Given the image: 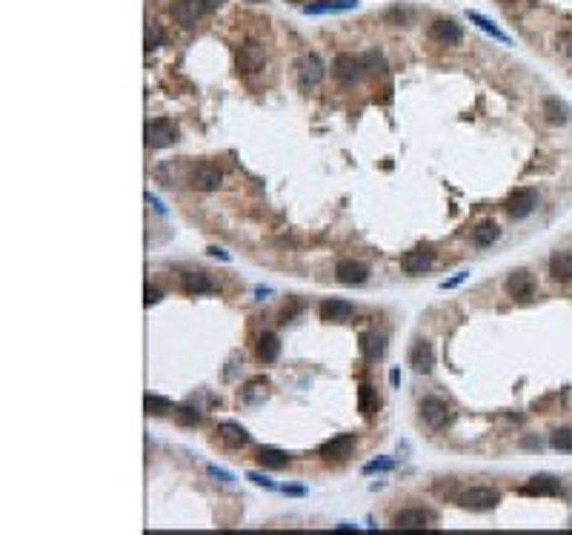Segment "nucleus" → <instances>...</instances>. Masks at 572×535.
Returning <instances> with one entry per match:
<instances>
[{
  "mask_svg": "<svg viewBox=\"0 0 572 535\" xmlns=\"http://www.w3.org/2000/svg\"><path fill=\"white\" fill-rule=\"evenodd\" d=\"M429 37L441 46H458L464 41V29L455 21H449V17H438V21L429 23Z\"/></svg>",
  "mask_w": 572,
  "mask_h": 535,
  "instance_id": "f8f14e48",
  "label": "nucleus"
},
{
  "mask_svg": "<svg viewBox=\"0 0 572 535\" xmlns=\"http://www.w3.org/2000/svg\"><path fill=\"white\" fill-rule=\"evenodd\" d=\"M358 350H360V355H364L367 361H378L380 355H384V350H387V338L378 335V332H364V335H360Z\"/></svg>",
  "mask_w": 572,
  "mask_h": 535,
  "instance_id": "5701e85b",
  "label": "nucleus"
},
{
  "mask_svg": "<svg viewBox=\"0 0 572 535\" xmlns=\"http://www.w3.org/2000/svg\"><path fill=\"white\" fill-rule=\"evenodd\" d=\"M163 298V292L158 290V286H152V283H146V298H143V303L146 307H155V303Z\"/></svg>",
  "mask_w": 572,
  "mask_h": 535,
  "instance_id": "58836bf2",
  "label": "nucleus"
},
{
  "mask_svg": "<svg viewBox=\"0 0 572 535\" xmlns=\"http://www.w3.org/2000/svg\"><path fill=\"white\" fill-rule=\"evenodd\" d=\"M432 263H435V250L427 243H421V246H415V250L404 252V258H400V270H404L407 275H424Z\"/></svg>",
  "mask_w": 572,
  "mask_h": 535,
  "instance_id": "9d476101",
  "label": "nucleus"
},
{
  "mask_svg": "<svg viewBox=\"0 0 572 535\" xmlns=\"http://www.w3.org/2000/svg\"><path fill=\"white\" fill-rule=\"evenodd\" d=\"M246 478H249L252 484H258V487H263V489H278L275 481H272V478H266V475H261V472H249Z\"/></svg>",
  "mask_w": 572,
  "mask_h": 535,
  "instance_id": "4c0bfd02",
  "label": "nucleus"
},
{
  "mask_svg": "<svg viewBox=\"0 0 572 535\" xmlns=\"http://www.w3.org/2000/svg\"><path fill=\"white\" fill-rule=\"evenodd\" d=\"M318 312H320V321H327V323H343L355 315V303L343 298H327V301H320Z\"/></svg>",
  "mask_w": 572,
  "mask_h": 535,
  "instance_id": "f3484780",
  "label": "nucleus"
},
{
  "mask_svg": "<svg viewBox=\"0 0 572 535\" xmlns=\"http://www.w3.org/2000/svg\"><path fill=\"white\" fill-rule=\"evenodd\" d=\"M358 9V0H318V3H307L303 14H329V12H349Z\"/></svg>",
  "mask_w": 572,
  "mask_h": 535,
  "instance_id": "393cba45",
  "label": "nucleus"
},
{
  "mask_svg": "<svg viewBox=\"0 0 572 535\" xmlns=\"http://www.w3.org/2000/svg\"><path fill=\"white\" fill-rule=\"evenodd\" d=\"M143 141L149 149H163V146H172L178 141V126L172 123L169 118H152L146 121V129H143Z\"/></svg>",
  "mask_w": 572,
  "mask_h": 535,
  "instance_id": "7ed1b4c3",
  "label": "nucleus"
},
{
  "mask_svg": "<svg viewBox=\"0 0 572 535\" xmlns=\"http://www.w3.org/2000/svg\"><path fill=\"white\" fill-rule=\"evenodd\" d=\"M455 504L469 512H489L501 504V492L495 487H469L455 495Z\"/></svg>",
  "mask_w": 572,
  "mask_h": 535,
  "instance_id": "f03ea898",
  "label": "nucleus"
},
{
  "mask_svg": "<svg viewBox=\"0 0 572 535\" xmlns=\"http://www.w3.org/2000/svg\"><path fill=\"white\" fill-rule=\"evenodd\" d=\"M335 532H358V527H352V524H338Z\"/></svg>",
  "mask_w": 572,
  "mask_h": 535,
  "instance_id": "a18cd8bd",
  "label": "nucleus"
},
{
  "mask_svg": "<svg viewBox=\"0 0 572 535\" xmlns=\"http://www.w3.org/2000/svg\"><path fill=\"white\" fill-rule=\"evenodd\" d=\"M201 418H203V412H201L198 407H192V404H181V407L175 410V421H178L181 427H198V424H201Z\"/></svg>",
  "mask_w": 572,
  "mask_h": 535,
  "instance_id": "c756f323",
  "label": "nucleus"
},
{
  "mask_svg": "<svg viewBox=\"0 0 572 535\" xmlns=\"http://www.w3.org/2000/svg\"><path fill=\"white\" fill-rule=\"evenodd\" d=\"M206 252H209V255H212V258H221V261H232V255H229L226 250H221V246H209V250H206Z\"/></svg>",
  "mask_w": 572,
  "mask_h": 535,
  "instance_id": "a19ab883",
  "label": "nucleus"
},
{
  "mask_svg": "<svg viewBox=\"0 0 572 535\" xmlns=\"http://www.w3.org/2000/svg\"><path fill=\"white\" fill-rule=\"evenodd\" d=\"M280 492H286V495H295V498H300V495H307V489H303V487H283Z\"/></svg>",
  "mask_w": 572,
  "mask_h": 535,
  "instance_id": "c03bdc74",
  "label": "nucleus"
},
{
  "mask_svg": "<svg viewBox=\"0 0 572 535\" xmlns=\"http://www.w3.org/2000/svg\"><path fill=\"white\" fill-rule=\"evenodd\" d=\"M398 461L395 458H375V461H369L367 467H364V475H372V472H387V470H392Z\"/></svg>",
  "mask_w": 572,
  "mask_h": 535,
  "instance_id": "72a5a7b5",
  "label": "nucleus"
},
{
  "mask_svg": "<svg viewBox=\"0 0 572 535\" xmlns=\"http://www.w3.org/2000/svg\"><path fill=\"white\" fill-rule=\"evenodd\" d=\"M235 66L241 74H258L263 66H266V52L261 43L255 41H246L238 46V54H235Z\"/></svg>",
  "mask_w": 572,
  "mask_h": 535,
  "instance_id": "423d86ee",
  "label": "nucleus"
},
{
  "mask_svg": "<svg viewBox=\"0 0 572 535\" xmlns=\"http://www.w3.org/2000/svg\"><path fill=\"white\" fill-rule=\"evenodd\" d=\"M535 209H538V192H535V189H529V186L515 189V192L504 201V212L512 221H524V218H529L532 212H535Z\"/></svg>",
  "mask_w": 572,
  "mask_h": 535,
  "instance_id": "20e7f679",
  "label": "nucleus"
},
{
  "mask_svg": "<svg viewBox=\"0 0 572 535\" xmlns=\"http://www.w3.org/2000/svg\"><path fill=\"white\" fill-rule=\"evenodd\" d=\"M429 512L427 509H418V507H407V509H400L392 515V527L400 529V532H421L427 529L429 524Z\"/></svg>",
  "mask_w": 572,
  "mask_h": 535,
  "instance_id": "ddd939ff",
  "label": "nucleus"
},
{
  "mask_svg": "<svg viewBox=\"0 0 572 535\" xmlns=\"http://www.w3.org/2000/svg\"><path fill=\"white\" fill-rule=\"evenodd\" d=\"M360 61H364V69H384V57H380V52H367V54H360Z\"/></svg>",
  "mask_w": 572,
  "mask_h": 535,
  "instance_id": "f704fd0d",
  "label": "nucleus"
},
{
  "mask_svg": "<svg viewBox=\"0 0 572 535\" xmlns=\"http://www.w3.org/2000/svg\"><path fill=\"white\" fill-rule=\"evenodd\" d=\"M521 447H527V450H541V447H544V441H541V438H524Z\"/></svg>",
  "mask_w": 572,
  "mask_h": 535,
  "instance_id": "79ce46f5",
  "label": "nucleus"
},
{
  "mask_svg": "<svg viewBox=\"0 0 572 535\" xmlns=\"http://www.w3.org/2000/svg\"><path fill=\"white\" fill-rule=\"evenodd\" d=\"M143 407H146V412H149V415L161 418V415H169V412H172V401H169L166 395H146Z\"/></svg>",
  "mask_w": 572,
  "mask_h": 535,
  "instance_id": "7c9ffc66",
  "label": "nucleus"
},
{
  "mask_svg": "<svg viewBox=\"0 0 572 535\" xmlns=\"http://www.w3.org/2000/svg\"><path fill=\"white\" fill-rule=\"evenodd\" d=\"M467 21H472L475 26H478V29H484L487 34H492L495 41H501V43H509V34H507V32H501V29L495 26V23L489 21V17H484L481 12H475V9H467Z\"/></svg>",
  "mask_w": 572,
  "mask_h": 535,
  "instance_id": "c85d7f7f",
  "label": "nucleus"
},
{
  "mask_svg": "<svg viewBox=\"0 0 572 535\" xmlns=\"http://www.w3.org/2000/svg\"><path fill=\"white\" fill-rule=\"evenodd\" d=\"M549 275L555 281H561V283L572 281V252H555L549 258Z\"/></svg>",
  "mask_w": 572,
  "mask_h": 535,
  "instance_id": "a878e982",
  "label": "nucleus"
},
{
  "mask_svg": "<svg viewBox=\"0 0 572 535\" xmlns=\"http://www.w3.org/2000/svg\"><path fill=\"white\" fill-rule=\"evenodd\" d=\"M360 72H364V61H360V54H349V52H343L335 57V63H332V74L338 78V83L343 86H352L360 81Z\"/></svg>",
  "mask_w": 572,
  "mask_h": 535,
  "instance_id": "6e6552de",
  "label": "nucleus"
},
{
  "mask_svg": "<svg viewBox=\"0 0 572 535\" xmlns=\"http://www.w3.org/2000/svg\"><path fill=\"white\" fill-rule=\"evenodd\" d=\"M418 412H421V421L429 427V430H444L449 421H452V412H449V404L444 398H435V395H427L421 401V407H418Z\"/></svg>",
  "mask_w": 572,
  "mask_h": 535,
  "instance_id": "39448f33",
  "label": "nucleus"
},
{
  "mask_svg": "<svg viewBox=\"0 0 572 535\" xmlns=\"http://www.w3.org/2000/svg\"><path fill=\"white\" fill-rule=\"evenodd\" d=\"M549 447L555 452H572V430L569 427H561L549 435Z\"/></svg>",
  "mask_w": 572,
  "mask_h": 535,
  "instance_id": "473e14b6",
  "label": "nucleus"
},
{
  "mask_svg": "<svg viewBox=\"0 0 572 535\" xmlns=\"http://www.w3.org/2000/svg\"><path fill=\"white\" fill-rule=\"evenodd\" d=\"M541 112H544V121H547L549 126H564V123H569V118H572L569 103H564L561 98H544Z\"/></svg>",
  "mask_w": 572,
  "mask_h": 535,
  "instance_id": "aec40b11",
  "label": "nucleus"
},
{
  "mask_svg": "<svg viewBox=\"0 0 572 535\" xmlns=\"http://www.w3.org/2000/svg\"><path fill=\"white\" fill-rule=\"evenodd\" d=\"M498 238H501V226L495 223V221H481L478 226L472 229V241H475V246H492Z\"/></svg>",
  "mask_w": 572,
  "mask_h": 535,
  "instance_id": "cd10ccee",
  "label": "nucleus"
},
{
  "mask_svg": "<svg viewBox=\"0 0 572 535\" xmlns=\"http://www.w3.org/2000/svg\"><path fill=\"white\" fill-rule=\"evenodd\" d=\"M266 398V381H252V384H246V390L241 392V401L243 404H261V401Z\"/></svg>",
  "mask_w": 572,
  "mask_h": 535,
  "instance_id": "2f4dec72",
  "label": "nucleus"
},
{
  "mask_svg": "<svg viewBox=\"0 0 572 535\" xmlns=\"http://www.w3.org/2000/svg\"><path fill=\"white\" fill-rule=\"evenodd\" d=\"M378 410H380L378 390L369 387V384H360V387H358V412L364 415V418H375Z\"/></svg>",
  "mask_w": 572,
  "mask_h": 535,
  "instance_id": "b1692460",
  "label": "nucleus"
},
{
  "mask_svg": "<svg viewBox=\"0 0 572 535\" xmlns=\"http://www.w3.org/2000/svg\"><path fill=\"white\" fill-rule=\"evenodd\" d=\"M323 74H327V66H323V61H320L315 52L303 54L300 61H298V81H300V86H315V83H320Z\"/></svg>",
  "mask_w": 572,
  "mask_h": 535,
  "instance_id": "dca6fc26",
  "label": "nucleus"
},
{
  "mask_svg": "<svg viewBox=\"0 0 572 535\" xmlns=\"http://www.w3.org/2000/svg\"><path fill=\"white\" fill-rule=\"evenodd\" d=\"M258 461H261V467H266V470H286L292 458L286 455V452H280V450H275V447H261V450H258Z\"/></svg>",
  "mask_w": 572,
  "mask_h": 535,
  "instance_id": "bb28decb",
  "label": "nucleus"
},
{
  "mask_svg": "<svg viewBox=\"0 0 572 535\" xmlns=\"http://www.w3.org/2000/svg\"><path fill=\"white\" fill-rule=\"evenodd\" d=\"M535 290H538V283H535V278H532V272H527V270L509 272V278H507V292L515 301H521V303L532 301V298H535Z\"/></svg>",
  "mask_w": 572,
  "mask_h": 535,
  "instance_id": "9b49d317",
  "label": "nucleus"
},
{
  "mask_svg": "<svg viewBox=\"0 0 572 535\" xmlns=\"http://www.w3.org/2000/svg\"><path fill=\"white\" fill-rule=\"evenodd\" d=\"M464 281H469V270H461L455 278H449V281H441V290H455V286H461Z\"/></svg>",
  "mask_w": 572,
  "mask_h": 535,
  "instance_id": "e433bc0d",
  "label": "nucleus"
},
{
  "mask_svg": "<svg viewBox=\"0 0 572 535\" xmlns=\"http://www.w3.org/2000/svg\"><path fill=\"white\" fill-rule=\"evenodd\" d=\"M255 355L261 364H275V361L280 358V338L275 332H263L255 343Z\"/></svg>",
  "mask_w": 572,
  "mask_h": 535,
  "instance_id": "4be33fe9",
  "label": "nucleus"
},
{
  "mask_svg": "<svg viewBox=\"0 0 572 535\" xmlns=\"http://www.w3.org/2000/svg\"><path fill=\"white\" fill-rule=\"evenodd\" d=\"M335 278L338 283L343 286H360V283H367L369 281V266L367 263H360V261H338L335 266Z\"/></svg>",
  "mask_w": 572,
  "mask_h": 535,
  "instance_id": "2eb2a0df",
  "label": "nucleus"
},
{
  "mask_svg": "<svg viewBox=\"0 0 572 535\" xmlns=\"http://www.w3.org/2000/svg\"><path fill=\"white\" fill-rule=\"evenodd\" d=\"M389 384H392V387H398V384H400V372H398V370H392V372H389Z\"/></svg>",
  "mask_w": 572,
  "mask_h": 535,
  "instance_id": "49530a36",
  "label": "nucleus"
},
{
  "mask_svg": "<svg viewBox=\"0 0 572 535\" xmlns=\"http://www.w3.org/2000/svg\"><path fill=\"white\" fill-rule=\"evenodd\" d=\"M189 183H192L198 192H215V189L223 183V172L212 163H198L189 175Z\"/></svg>",
  "mask_w": 572,
  "mask_h": 535,
  "instance_id": "4468645a",
  "label": "nucleus"
},
{
  "mask_svg": "<svg viewBox=\"0 0 572 535\" xmlns=\"http://www.w3.org/2000/svg\"><path fill=\"white\" fill-rule=\"evenodd\" d=\"M161 41H163L161 29H158V26H149V29H146V49H149V52H152V49H158Z\"/></svg>",
  "mask_w": 572,
  "mask_h": 535,
  "instance_id": "c9c22d12",
  "label": "nucleus"
},
{
  "mask_svg": "<svg viewBox=\"0 0 572 535\" xmlns=\"http://www.w3.org/2000/svg\"><path fill=\"white\" fill-rule=\"evenodd\" d=\"M355 444H358L355 435L343 432V435L329 438V441H323L318 447V455L327 458V461H347V458H352V452H355Z\"/></svg>",
  "mask_w": 572,
  "mask_h": 535,
  "instance_id": "1a4fd4ad",
  "label": "nucleus"
},
{
  "mask_svg": "<svg viewBox=\"0 0 572 535\" xmlns=\"http://www.w3.org/2000/svg\"><path fill=\"white\" fill-rule=\"evenodd\" d=\"M181 283H183V290L189 295H212V292H218V283L209 278L206 272H183Z\"/></svg>",
  "mask_w": 572,
  "mask_h": 535,
  "instance_id": "412c9836",
  "label": "nucleus"
},
{
  "mask_svg": "<svg viewBox=\"0 0 572 535\" xmlns=\"http://www.w3.org/2000/svg\"><path fill=\"white\" fill-rule=\"evenodd\" d=\"M561 492H564V484L555 475H532L524 487H518V495H527V498H555Z\"/></svg>",
  "mask_w": 572,
  "mask_h": 535,
  "instance_id": "0eeeda50",
  "label": "nucleus"
},
{
  "mask_svg": "<svg viewBox=\"0 0 572 535\" xmlns=\"http://www.w3.org/2000/svg\"><path fill=\"white\" fill-rule=\"evenodd\" d=\"M146 203H152V206H155V209H158V212H161V215L166 212V206H163V203H161V201H158L155 195H152V192H146Z\"/></svg>",
  "mask_w": 572,
  "mask_h": 535,
  "instance_id": "37998d69",
  "label": "nucleus"
},
{
  "mask_svg": "<svg viewBox=\"0 0 572 535\" xmlns=\"http://www.w3.org/2000/svg\"><path fill=\"white\" fill-rule=\"evenodd\" d=\"M409 367L415 372H421V375L432 372V367H435V350H432L429 341H415V347L409 350Z\"/></svg>",
  "mask_w": 572,
  "mask_h": 535,
  "instance_id": "a211bd4d",
  "label": "nucleus"
},
{
  "mask_svg": "<svg viewBox=\"0 0 572 535\" xmlns=\"http://www.w3.org/2000/svg\"><path fill=\"white\" fill-rule=\"evenodd\" d=\"M218 438L229 450H241V447H246L252 441V435L246 432L241 424H235V421H221L218 424Z\"/></svg>",
  "mask_w": 572,
  "mask_h": 535,
  "instance_id": "6ab92c4d",
  "label": "nucleus"
},
{
  "mask_svg": "<svg viewBox=\"0 0 572 535\" xmlns=\"http://www.w3.org/2000/svg\"><path fill=\"white\" fill-rule=\"evenodd\" d=\"M221 9V0H172V17L183 29L198 26L206 14Z\"/></svg>",
  "mask_w": 572,
  "mask_h": 535,
  "instance_id": "f257e3e1",
  "label": "nucleus"
},
{
  "mask_svg": "<svg viewBox=\"0 0 572 535\" xmlns=\"http://www.w3.org/2000/svg\"><path fill=\"white\" fill-rule=\"evenodd\" d=\"M209 475H215V478H221V481H235V475L232 472H226V470H221V467H209Z\"/></svg>",
  "mask_w": 572,
  "mask_h": 535,
  "instance_id": "ea45409f",
  "label": "nucleus"
}]
</instances>
